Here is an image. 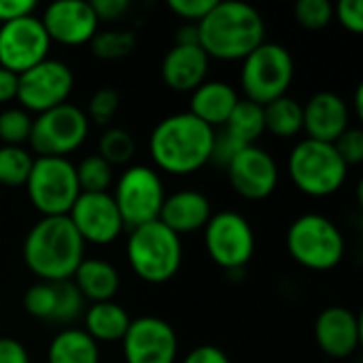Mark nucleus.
Segmentation results:
<instances>
[{"instance_id":"79ce46f5","label":"nucleus","mask_w":363,"mask_h":363,"mask_svg":"<svg viewBox=\"0 0 363 363\" xmlns=\"http://www.w3.org/2000/svg\"><path fill=\"white\" fill-rule=\"evenodd\" d=\"M36 11V2L34 0H0V26L21 19V17H30Z\"/></svg>"},{"instance_id":"b1692460","label":"nucleus","mask_w":363,"mask_h":363,"mask_svg":"<svg viewBox=\"0 0 363 363\" xmlns=\"http://www.w3.org/2000/svg\"><path fill=\"white\" fill-rule=\"evenodd\" d=\"M130 315L117 302H98L85 311V332L91 340L100 342H121L128 328Z\"/></svg>"},{"instance_id":"0eeeda50","label":"nucleus","mask_w":363,"mask_h":363,"mask_svg":"<svg viewBox=\"0 0 363 363\" xmlns=\"http://www.w3.org/2000/svg\"><path fill=\"white\" fill-rule=\"evenodd\" d=\"M296 66L287 47L279 43H262L242 60L240 85L245 100H251L259 106H266L283 96L294 81Z\"/></svg>"},{"instance_id":"7c9ffc66","label":"nucleus","mask_w":363,"mask_h":363,"mask_svg":"<svg viewBox=\"0 0 363 363\" xmlns=\"http://www.w3.org/2000/svg\"><path fill=\"white\" fill-rule=\"evenodd\" d=\"M81 194H108L113 185V166H108L98 153L87 155L74 166Z\"/></svg>"},{"instance_id":"c85d7f7f","label":"nucleus","mask_w":363,"mask_h":363,"mask_svg":"<svg viewBox=\"0 0 363 363\" xmlns=\"http://www.w3.org/2000/svg\"><path fill=\"white\" fill-rule=\"evenodd\" d=\"M136 153L134 136L123 128H106L98 140V155L108 166H128Z\"/></svg>"},{"instance_id":"a878e982","label":"nucleus","mask_w":363,"mask_h":363,"mask_svg":"<svg viewBox=\"0 0 363 363\" xmlns=\"http://www.w3.org/2000/svg\"><path fill=\"white\" fill-rule=\"evenodd\" d=\"M264 123L266 132L277 138H294L304 128V113L302 104L289 96H283L264 106Z\"/></svg>"},{"instance_id":"cd10ccee","label":"nucleus","mask_w":363,"mask_h":363,"mask_svg":"<svg viewBox=\"0 0 363 363\" xmlns=\"http://www.w3.org/2000/svg\"><path fill=\"white\" fill-rule=\"evenodd\" d=\"M91 53L98 60L115 62L132 55V51L138 45L136 32L130 28H108V30H98L96 36L89 40Z\"/></svg>"},{"instance_id":"393cba45","label":"nucleus","mask_w":363,"mask_h":363,"mask_svg":"<svg viewBox=\"0 0 363 363\" xmlns=\"http://www.w3.org/2000/svg\"><path fill=\"white\" fill-rule=\"evenodd\" d=\"M47 363H100V347L81 328H66L53 336Z\"/></svg>"},{"instance_id":"58836bf2","label":"nucleus","mask_w":363,"mask_h":363,"mask_svg":"<svg viewBox=\"0 0 363 363\" xmlns=\"http://www.w3.org/2000/svg\"><path fill=\"white\" fill-rule=\"evenodd\" d=\"M334 19L351 34L363 32V2L362 0H340L334 6Z\"/></svg>"},{"instance_id":"49530a36","label":"nucleus","mask_w":363,"mask_h":363,"mask_svg":"<svg viewBox=\"0 0 363 363\" xmlns=\"http://www.w3.org/2000/svg\"><path fill=\"white\" fill-rule=\"evenodd\" d=\"M174 45H200L198 43V26L185 23L174 34Z\"/></svg>"},{"instance_id":"9b49d317","label":"nucleus","mask_w":363,"mask_h":363,"mask_svg":"<svg viewBox=\"0 0 363 363\" xmlns=\"http://www.w3.org/2000/svg\"><path fill=\"white\" fill-rule=\"evenodd\" d=\"M204 247L219 268L238 272L253 259L255 232L245 215L236 211H221L204 225Z\"/></svg>"},{"instance_id":"a211bd4d","label":"nucleus","mask_w":363,"mask_h":363,"mask_svg":"<svg viewBox=\"0 0 363 363\" xmlns=\"http://www.w3.org/2000/svg\"><path fill=\"white\" fill-rule=\"evenodd\" d=\"M315 340L328 357L347 359L362 345V321L345 306H330L315 321Z\"/></svg>"},{"instance_id":"6ab92c4d","label":"nucleus","mask_w":363,"mask_h":363,"mask_svg":"<svg viewBox=\"0 0 363 363\" xmlns=\"http://www.w3.org/2000/svg\"><path fill=\"white\" fill-rule=\"evenodd\" d=\"M304 132L313 140L334 145L351 125V111L342 96L336 91H319L304 106Z\"/></svg>"},{"instance_id":"423d86ee","label":"nucleus","mask_w":363,"mask_h":363,"mask_svg":"<svg viewBox=\"0 0 363 363\" xmlns=\"http://www.w3.org/2000/svg\"><path fill=\"white\" fill-rule=\"evenodd\" d=\"M287 172L294 185L313 198H328L336 194L349 179V166L330 143L304 138L287 160Z\"/></svg>"},{"instance_id":"aec40b11","label":"nucleus","mask_w":363,"mask_h":363,"mask_svg":"<svg viewBox=\"0 0 363 363\" xmlns=\"http://www.w3.org/2000/svg\"><path fill=\"white\" fill-rule=\"evenodd\" d=\"M211 57L200 45H172L162 62V79L172 91L191 94L208 77Z\"/></svg>"},{"instance_id":"473e14b6","label":"nucleus","mask_w":363,"mask_h":363,"mask_svg":"<svg viewBox=\"0 0 363 363\" xmlns=\"http://www.w3.org/2000/svg\"><path fill=\"white\" fill-rule=\"evenodd\" d=\"M55 285V313L53 323H70L85 313V300L72 281H60Z\"/></svg>"},{"instance_id":"4c0bfd02","label":"nucleus","mask_w":363,"mask_h":363,"mask_svg":"<svg viewBox=\"0 0 363 363\" xmlns=\"http://www.w3.org/2000/svg\"><path fill=\"white\" fill-rule=\"evenodd\" d=\"M215 2L217 0H168V9L174 15H179L185 23L198 26L215 6Z\"/></svg>"},{"instance_id":"f3484780","label":"nucleus","mask_w":363,"mask_h":363,"mask_svg":"<svg viewBox=\"0 0 363 363\" xmlns=\"http://www.w3.org/2000/svg\"><path fill=\"white\" fill-rule=\"evenodd\" d=\"M40 23L51 43L79 47L98 32V17L87 0H57L43 11Z\"/></svg>"},{"instance_id":"c03bdc74","label":"nucleus","mask_w":363,"mask_h":363,"mask_svg":"<svg viewBox=\"0 0 363 363\" xmlns=\"http://www.w3.org/2000/svg\"><path fill=\"white\" fill-rule=\"evenodd\" d=\"M0 363H30L28 349L15 338L0 336Z\"/></svg>"},{"instance_id":"4468645a","label":"nucleus","mask_w":363,"mask_h":363,"mask_svg":"<svg viewBox=\"0 0 363 363\" xmlns=\"http://www.w3.org/2000/svg\"><path fill=\"white\" fill-rule=\"evenodd\" d=\"M121 342L125 363H177V332L160 317L147 315L132 319Z\"/></svg>"},{"instance_id":"ddd939ff","label":"nucleus","mask_w":363,"mask_h":363,"mask_svg":"<svg viewBox=\"0 0 363 363\" xmlns=\"http://www.w3.org/2000/svg\"><path fill=\"white\" fill-rule=\"evenodd\" d=\"M51 40L40 17H21L0 26V68L23 74L49 57Z\"/></svg>"},{"instance_id":"f257e3e1","label":"nucleus","mask_w":363,"mask_h":363,"mask_svg":"<svg viewBox=\"0 0 363 363\" xmlns=\"http://www.w3.org/2000/svg\"><path fill=\"white\" fill-rule=\"evenodd\" d=\"M215 130L187 113L164 117L149 136L153 164L168 174L187 177L211 164Z\"/></svg>"},{"instance_id":"bb28decb","label":"nucleus","mask_w":363,"mask_h":363,"mask_svg":"<svg viewBox=\"0 0 363 363\" xmlns=\"http://www.w3.org/2000/svg\"><path fill=\"white\" fill-rule=\"evenodd\" d=\"M223 130L242 147H251L257 143V138L266 132L264 123V106L251 102V100H238L236 108L232 111L228 123Z\"/></svg>"},{"instance_id":"e433bc0d","label":"nucleus","mask_w":363,"mask_h":363,"mask_svg":"<svg viewBox=\"0 0 363 363\" xmlns=\"http://www.w3.org/2000/svg\"><path fill=\"white\" fill-rule=\"evenodd\" d=\"M342 162L351 168L363 162V132L359 128H349L336 143H334Z\"/></svg>"},{"instance_id":"f704fd0d","label":"nucleus","mask_w":363,"mask_h":363,"mask_svg":"<svg viewBox=\"0 0 363 363\" xmlns=\"http://www.w3.org/2000/svg\"><path fill=\"white\" fill-rule=\"evenodd\" d=\"M296 21L306 30H323L334 19V4L330 0H300L294 9Z\"/></svg>"},{"instance_id":"39448f33","label":"nucleus","mask_w":363,"mask_h":363,"mask_svg":"<svg viewBox=\"0 0 363 363\" xmlns=\"http://www.w3.org/2000/svg\"><path fill=\"white\" fill-rule=\"evenodd\" d=\"M287 251L302 268L313 272L334 270L347 251L340 228L325 215L306 213L287 230Z\"/></svg>"},{"instance_id":"f8f14e48","label":"nucleus","mask_w":363,"mask_h":363,"mask_svg":"<svg viewBox=\"0 0 363 363\" xmlns=\"http://www.w3.org/2000/svg\"><path fill=\"white\" fill-rule=\"evenodd\" d=\"M74 89V74L62 60H43L34 68L19 74L17 100L28 113H47L68 102Z\"/></svg>"},{"instance_id":"ea45409f","label":"nucleus","mask_w":363,"mask_h":363,"mask_svg":"<svg viewBox=\"0 0 363 363\" xmlns=\"http://www.w3.org/2000/svg\"><path fill=\"white\" fill-rule=\"evenodd\" d=\"M245 149L242 145H238L225 130L221 132H215V143H213V155H211V162L221 166V168H228V164L236 157V153Z\"/></svg>"},{"instance_id":"20e7f679","label":"nucleus","mask_w":363,"mask_h":363,"mask_svg":"<svg viewBox=\"0 0 363 363\" xmlns=\"http://www.w3.org/2000/svg\"><path fill=\"white\" fill-rule=\"evenodd\" d=\"M125 255L132 272L149 283L164 285L172 281L183 264L181 236L168 230L162 221H151L130 230Z\"/></svg>"},{"instance_id":"a18cd8bd","label":"nucleus","mask_w":363,"mask_h":363,"mask_svg":"<svg viewBox=\"0 0 363 363\" xmlns=\"http://www.w3.org/2000/svg\"><path fill=\"white\" fill-rule=\"evenodd\" d=\"M17 89H19V74L0 68V104L17 100Z\"/></svg>"},{"instance_id":"2f4dec72","label":"nucleus","mask_w":363,"mask_h":363,"mask_svg":"<svg viewBox=\"0 0 363 363\" xmlns=\"http://www.w3.org/2000/svg\"><path fill=\"white\" fill-rule=\"evenodd\" d=\"M32 117L28 111L11 106L0 111V140L6 147H23L30 140Z\"/></svg>"},{"instance_id":"9d476101","label":"nucleus","mask_w":363,"mask_h":363,"mask_svg":"<svg viewBox=\"0 0 363 363\" xmlns=\"http://www.w3.org/2000/svg\"><path fill=\"white\" fill-rule=\"evenodd\" d=\"M89 134V119L83 108L66 102L32 119L30 147L38 157H68Z\"/></svg>"},{"instance_id":"f03ea898","label":"nucleus","mask_w":363,"mask_h":363,"mask_svg":"<svg viewBox=\"0 0 363 363\" xmlns=\"http://www.w3.org/2000/svg\"><path fill=\"white\" fill-rule=\"evenodd\" d=\"M198 43L208 57L236 62L245 60L266 43V21L262 13L245 2H215L198 23Z\"/></svg>"},{"instance_id":"1a4fd4ad","label":"nucleus","mask_w":363,"mask_h":363,"mask_svg":"<svg viewBox=\"0 0 363 363\" xmlns=\"http://www.w3.org/2000/svg\"><path fill=\"white\" fill-rule=\"evenodd\" d=\"M111 196L119 208L123 225L134 230L160 219L166 189L157 170L149 166H128L117 179Z\"/></svg>"},{"instance_id":"c756f323","label":"nucleus","mask_w":363,"mask_h":363,"mask_svg":"<svg viewBox=\"0 0 363 363\" xmlns=\"http://www.w3.org/2000/svg\"><path fill=\"white\" fill-rule=\"evenodd\" d=\"M34 157L26 147H0V185L21 187L26 185Z\"/></svg>"},{"instance_id":"de8ad7c7","label":"nucleus","mask_w":363,"mask_h":363,"mask_svg":"<svg viewBox=\"0 0 363 363\" xmlns=\"http://www.w3.org/2000/svg\"><path fill=\"white\" fill-rule=\"evenodd\" d=\"M353 104H355V115L362 119L363 117V85H359V87H357V91H355V102H353Z\"/></svg>"},{"instance_id":"dca6fc26","label":"nucleus","mask_w":363,"mask_h":363,"mask_svg":"<svg viewBox=\"0 0 363 363\" xmlns=\"http://www.w3.org/2000/svg\"><path fill=\"white\" fill-rule=\"evenodd\" d=\"M225 172L234 191L251 202L266 200L279 185V166L274 157L257 145L240 149Z\"/></svg>"},{"instance_id":"7ed1b4c3","label":"nucleus","mask_w":363,"mask_h":363,"mask_svg":"<svg viewBox=\"0 0 363 363\" xmlns=\"http://www.w3.org/2000/svg\"><path fill=\"white\" fill-rule=\"evenodd\" d=\"M83 259L85 242L68 217H40L23 238V262L38 281H72Z\"/></svg>"},{"instance_id":"2eb2a0df","label":"nucleus","mask_w":363,"mask_h":363,"mask_svg":"<svg viewBox=\"0 0 363 363\" xmlns=\"http://www.w3.org/2000/svg\"><path fill=\"white\" fill-rule=\"evenodd\" d=\"M85 245L104 247L123 232V219L111 194H81L66 215Z\"/></svg>"},{"instance_id":"4be33fe9","label":"nucleus","mask_w":363,"mask_h":363,"mask_svg":"<svg viewBox=\"0 0 363 363\" xmlns=\"http://www.w3.org/2000/svg\"><path fill=\"white\" fill-rule=\"evenodd\" d=\"M236 89L225 81H211L206 79L198 89L191 91L189 113L198 117L208 128H223L238 104Z\"/></svg>"},{"instance_id":"c9c22d12","label":"nucleus","mask_w":363,"mask_h":363,"mask_svg":"<svg viewBox=\"0 0 363 363\" xmlns=\"http://www.w3.org/2000/svg\"><path fill=\"white\" fill-rule=\"evenodd\" d=\"M119 102H121V98H119L117 89H113L108 85L100 87L91 94L85 115L89 121H94L98 125H108L119 111Z\"/></svg>"},{"instance_id":"72a5a7b5","label":"nucleus","mask_w":363,"mask_h":363,"mask_svg":"<svg viewBox=\"0 0 363 363\" xmlns=\"http://www.w3.org/2000/svg\"><path fill=\"white\" fill-rule=\"evenodd\" d=\"M23 308L30 317L51 321L55 313V285L38 281L23 296Z\"/></svg>"},{"instance_id":"a19ab883","label":"nucleus","mask_w":363,"mask_h":363,"mask_svg":"<svg viewBox=\"0 0 363 363\" xmlns=\"http://www.w3.org/2000/svg\"><path fill=\"white\" fill-rule=\"evenodd\" d=\"M98 21H119L123 15L130 13V0H91L89 2Z\"/></svg>"},{"instance_id":"5701e85b","label":"nucleus","mask_w":363,"mask_h":363,"mask_svg":"<svg viewBox=\"0 0 363 363\" xmlns=\"http://www.w3.org/2000/svg\"><path fill=\"white\" fill-rule=\"evenodd\" d=\"M74 287L83 296L85 302L98 304V302H111L121 285L117 268L106 259H83L72 277Z\"/></svg>"},{"instance_id":"412c9836","label":"nucleus","mask_w":363,"mask_h":363,"mask_svg":"<svg viewBox=\"0 0 363 363\" xmlns=\"http://www.w3.org/2000/svg\"><path fill=\"white\" fill-rule=\"evenodd\" d=\"M211 217H213V204L202 191L181 189L172 196H166L157 221H162L177 236H181V234L204 230Z\"/></svg>"},{"instance_id":"37998d69","label":"nucleus","mask_w":363,"mask_h":363,"mask_svg":"<svg viewBox=\"0 0 363 363\" xmlns=\"http://www.w3.org/2000/svg\"><path fill=\"white\" fill-rule=\"evenodd\" d=\"M183 363H232L228 353L221 351L219 347H213V345H202V347H196L194 351H189L185 355Z\"/></svg>"},{"instance_id":"6e6552de","label":"nucleus","mask_w":363,"mask_h":363,"mask_svg":"<svg viewBox=\"0 0 363 363\" xmlns=\"http://www.w3.org/2000/svg\"><path fill=\"white\" fill-rule=\"evenodd\" d=\"M26 189L30 204L43 217H66L81 196L77 170L68 157H36Z\"/></svg>"}]
</instances>
